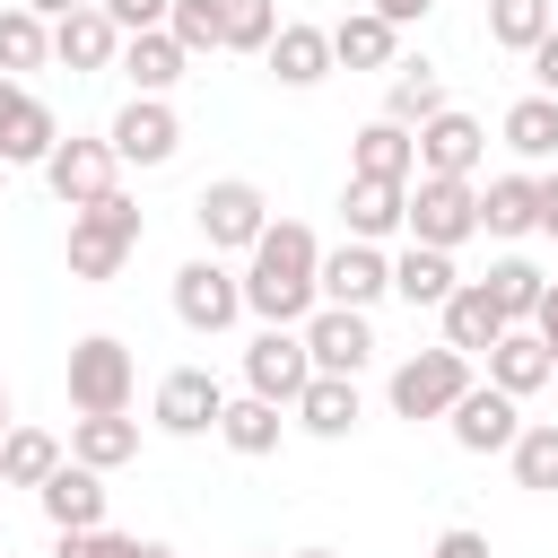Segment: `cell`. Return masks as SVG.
<instances>
[{
	"instance_id": "cell-40",
	"label": "cell",
	"mask_w": 558,
	"mask_h": 558,
	"mask_svg": "<svg viewBox=\"0 0 558 558\" xmlns=\"http://www.w3.org/2000/svg\"><path fill=\"white\" fill-rule=\"evenodd\" d=\"M52 558H140V541H131V532L87 523V532H52Z\"/></svg>"
},
{
	"instance_id": "cell-14",
	"label": "cell",
	"mask_w": 558,
	"mask_h": 558,
	"mask_svg": "<svg viewBox=\"0 0 558 558\" xmlns=\"http://www.w3.org/2000/svg\"><path fill=\"white\" fill-rule=\"evenodd\" d=\"M445 427H453V445H462V453H506V445H514V427H523V401H514V392H497V384H462V401L445 410Z\"/></svg>"
},
{
	"instance_id": "cell-26",
	"label": "cell",
	"mask_w": 558,
	"mask_h": 558,
	"mask_svg": "<svg viewBox=\"0 0 558 558\" xmlns=\"http://www.w3.org/2000/svg\"><path fill=\"white\" fill-rule=\"evenodd\" d=\"M453 288H462V270H453V253H436V244H401V253H392V296H401L410 314H418V305L436 314V305H445Z\"/></svg>"
},
{
	"instance_id": "cell-53",
	"label": "cell",
	"mask_w": 558,
	"mask_h": 558,
	"mask_svg": "<svg viewBox=\"0 0 558 558\" xmlns=\"http://www.w3.org/2000/svg\"><path fill=\"white\" fill-rule=\"evenodd\" d=\"M0 497H9V480H0Z\"/></svg>"
},
{
	"instance_id": "cell-15",
	"label": "cell",
	"mask_w": 558,
	"mask_h": 558,
	"mask_svg": "<svg viewBox=\"0 0 558 558\" xmlns=\"http://www.w3.org/2000/svg\"><path fill=\"white\" fill-rule=\"evenodd\" d=\"M52 140H61L52 105H44L26 78H0V166H44Z\"/></svg>"
},
{
	"instance_id": "cell-42",
	"label": "cell",
	"mask_w": 558,
	"mask_h": 558,
	"mask_svg": "<svg viewBox=\"0 0 558 558\" xmlns=\"http://www.w3.org/2000/svg\"><path fill=\"white\" fill-rule=\"evenodd\" d=\"M532 201H541L532 235H549V244H558V166H541V174H532Z\"/></svg>"
},
{
	"instance_id": "cell-21",
	"label": "cell",
	"mask_w": 558,
	"mask_h": 558,
	"mask_svg": "<svg viewBox=\"0 0 558 558\" xmlns=\"http://www.w3.org/2000/svg\"><path fill=\"white\" fill-rule=\"evenodd\" d=\"M349 174H375V183H410V174H418V131H410V122H392V113H375V122L349 140Z\"/></svg>"
},
{
	"instance_id": "cell-5",
	"label": "cell",
	"mask_w": 558,
	"mask_h": 558,
	"mask_svg": "<svg viewBox=\"0 0 558 558\" xmlns=\"http://www.w3.org/2000/svg\"><path fill=\"white\" fill-rule=\"evenodd\" d=\"M462 384H471V357L462 349H410L392 375H384V401H392V418H445L453 401H462Z\"/></svg>"
},
{
	"instance_id": "cell-44",
	"label": "cell",
	"mask_w": 558,
	"mask_h": 558,
	"mask_svg": "<svg viewBox=\"0 0 558 558\" xmlns=\"http://www.w3.org/2000/svg\"><path fill=\"white\" fill-rule=\"evenodd\" d=\"M523 61H532V87H541V96H558V26H549V35H541Z\"/></svg>"
},
{
	"instance_id": "cell-46",
	"label": "cell",
	"mask_w": 558,
	"mask_h": 558,
	"mask_svg": "<svg viewBox=\"0 0 558 558\" xmlns=\"http://www.w3.org/2000/svg\"><path fill=\"white\" fill-rule=\"evenodd\" d=\"M366 9H375V17H392V26H418L436 0H366Z\"/></svg>"
},
{
	"instance_id": "cell-16",
	"label": "cell",
	"mask_w": 558,
	"mask_h": 558,
	"mask_svg": "<svg viewBox=\"0 0 558 558\" xmlns=\"http://www.w3.org/2000/svg\"><path fill=\"white\" fill-rule=\"evenodd\" d=\"M480 157H488V131L462 105H445V113L418 122V174H480Z\"/></svg>"
},
{
	"instance_id": "cell-55",
	"label": "cell",
	"mask_w": 558,
	"mask_h": 558,
	"mask_svg": "<svg viewBox=\"0 0 558 558\" xmlns=\"http://www.w3.org/2000/svg\"><path fill=\"white\" fill-rule=\"evenodd\" d=\"M549 9H558V0H549Z\"/></svg>"
},
{
	"instance_id": "cell-12",
	"label": "cell",
	"mask_w": 558,
	"mask_h": 558,
	"mask_svg": "<svg viewBox=\"0 0 558 558\" xmlns=\"http://www.w3.org/2000/svg\"><path fill=\"white\" fill-rule=\"evenodd\" d=\"M314 288H323V305H357V314H366L375 296H392V253L349 235V244H331V253H323Z\"/></svg>"
},
{
	"instance_id": "cell-33",
	"label": "cell",
	"mask_w": 558,
	"mask_h": 558,
	"mask_svg": "<svg viewBox=\"0 0 558 558\" xmlns=\"http://www.w3.org/2000/svg\"><path fill=\"white\" fill-rule=\"evenodd\" d=\"M52 462H61V436H44V427L9 418V436H0V480H9V488H44V480H52Z\"/></svg>"
},
{
	"instance_id": "cell-31",
	"label": "cell",
	"mask_w": 558,
	"mask_h": 558,
	"mask_svg": "<svg viewBox=\"0 0 558 558\" xmlns=\"http://www.w3.org/2000/svg\"><path fill=\"white\" fill-rule=\"evenodd\" d=\"M384 113L392 122H427V113H445V70L436 61H392V78H384Z\"/></svg>"
},
{
	"instance_id": "cell-8",
	"label": "cell",
	"mask_w": 558,
	"mask_h": 558,
	"mask_svg": "<svg viewBox=\"0 0 558 558\" xmlns=\"http://www.w3.org/2000/svg\"><path fill=\"white\" fill-rule=\"evenodd\" d=\"M305 375H314V357H305V331L296 323H262L253 340H244V392H262V401H296L305 392Z\"/></svg>"
},
{
	"instance_id": "cell-13",
	"label": "cell",
	"mask_w": 558,
	"mask_h": 558,
	"mask_svg": "<svg viewBox=\"0 0 558 558\" xmlns=\"http://www.w3.org/2000/svg\"><path fill=\"white\" fill-rule=\"evenodd\" d=\"M105 140H113V157H122V166H166V157L183 148V122H174V105H166V96H131V105L105 122Z\"/></svg>"
},
{
	"instance_id": "cell-25",
	"label": "cell",
	"mask_w": 558,
	"mask_h": 558,
	"mask_svg": "<svg viewBox=\"0 0 558 558\" xmlns=\"http://www.w3.org/2000/svg\"><path fill=\"white\" fill-rule=\"evenodd\" d=\"M401 61V26L375 17V9H349L331 26V70H392Z\"/></svg>"
},
{
	"instance_id": "cell-54",
	"label": "cell",
	"mask_w": 558,
	"mask_h": 558,
	"mask_svg": "<svg viewBox=\"0 0 558 558\" xmlns=\"http://www.w3.org/2000/svg\"><path fill=\"white\" fill-rule=\"evenodd\" d=\"M270 558H279V549H270Z\"/></svg>"
},
{
	"instance_id": "cell-18",
	"label": "cell",
	"mask_w": 558,
	"mask_h": 558,
	"mask_svg": "<svg viewBox=\"0 0 558 558\" xmlns=\"http://www.w3.org/2000/svg\"><path fill=\"white\" fill-rule=\"evenodd\" d=\"M270 78L279 87H323L331 78V26H305V17H279V35L262 44Z\"/></svg>"
},
{
	"instance_id": "cell-9",
	"label": "cell",
	"mask_w": 558,
	"mask_h": 558,
	"mask_svg": "<svg viewBox=\"0 0 558 558\" xmlns=\"http://www.w3.org/2000/svg\"><path fill=\"white\" fill-rule=\"evenodd\" d=\"M296 331H305L314 375H366V366H375V323H366L357 305H314Z\"/></svg>"
},
{
	"instance_id": "cell-52",
	"label": "cell",
	"mask_w": 558,
	"mask_h": 558,
	"mask_svg": "<svg viewBox=\"0 0 558 558\" xmlns=\"http://www.w3.org/2000/svg\"><path fill=\"white\" fill-rule=\"evenodd\" d=\"M0 183H9V166H0Z\"/></svg>"
},
{
	"instance_id": "cell-17",
	"label": "cell",
	"mask_w": 558,
	"mask_h": 558,
	"mask_svg": "<svg viewBox=\"0 0 558 558\" xmlns=\"http://www.w3.org/2000/svg\"><path fill=\"white\" fill-rule=\"evenodd\" d=\"M35 506H44V523L52 532H87V523H105V471H87V462H52V480L35 488Z\"/></svg>"
},
{
	"instance_id": "cell-38",
	"label": "cell",
	"mask_w": 558,
	"mask_h": 558,
	"mask_svg": "<svg viewBox=\"0 0 558 558\" xmlns=\"http://www.w3.org/2000/svg\"><path fill=\"white\" fill-rule=\"evenodd\" d=\"M166 35L201 61V52H227V0H174L166 9Z\"/></svg>"
},
{
	"instance_id": "cell-20",
	"label": "cell",
	"mask_w": 558,
	"mask_h": 558,
	"mask_svg": "<svg viewBox=\"0 0 558 558\" xmlns=\"http://www.w3.org/2000/svg\"><path fill=\"white\" fill-rule=\"evenodd\" d=\"M113 70L131 78V96H166L183 70H192V52L166 35V26H140V35H122V52H113Z\"/></svg>"
},
{
	"instance_id": "cell-6",
	"label": "cell",
	"mask_w": 558,
	"mask_h": 558,
	"mask_svg": "<svg viewBox=\"0 0 558 558\" xmlns=\"http://www.w3.org/2000/svg\"><path fill=\"white\" fill-rule=\"evenodd\" d=\"M174 323L201 331V340H218V331L244 323V279L227 270V253H192L174 270Z\"/></svg>"
},
{
	"instance_id": "cell-49",
	"label": "cell",
	"mask_w": 558,
	"mask_h": 558,
	"mask_svg": "<svg viewBox=\"0 0 558 558\" xmlns=\"http://www.w3.org/2000/svg\"><path fill=\"white\" fill-rule=\"evenodd\" d=\"M0 436H9V384H0Z\"/></svg>"
},
{
	"instance_id": "cell-27",
	"label": "cell",
	"mask_w": 558,
	"mask_h": 558,
	"mask_svg": "<svg viewBox=\"0 0 558 558\" xmlns=\"http://www.w3.org/2000/svg\"><path fill=\"white\" fill-rule=\"evenodd\" d=\"M401 201H410V183L349 174V192H340V218H349V235H357V244H384V235H401Z\"/></svg>"
},
{
	"instance_id": "cell-11",
	"label": "cell",
	"mask_w": 558,
	"mask_h": 558,
	"mask_svg": "<svg viewBox=\"0 0 558 558\" xmlns=\"http://www.w3.org/2000/svg\"><path fill=\"white\" fill-rule=\"evenodd\" d=\"M113 174H122L113 140H52V157H44V183H52V201H61V209L105 201V192H113Z\"/></svg>"
},
{
	"instance_id": "cell-23",
	"label": "cell",
	"mask_w": 558,
	"mask_h": 558,
	"mask_svg": "<svg viewBox=\"0 0 558 558\" xmlns=\"http://www.w3.org/2000/svg\"><path fill=\"white\" fill-rule=\"evenodd\" d=\"M113 52H122V26L87 0V9H70V17H52V61L61 70H113Z\"/></svg>"
},
{
	"instance_id": "cell-1",
	"label": "cell",
	"mask_w": 558,
	"mask_h": 558,
	"mask_svg": "<svg viewBox=\"0 0 558 558\" xmlns=\"http://www.w3.org/2000/svg\"><path fill=\"white\" fill-rule=\"evenodd\" d=\"M314 270H323L314 227H305V218H270V227L253 235L244 270H235V279H244V314H262V323H305V314L323 305Z\"/></svg>"
},
{
	"instance_id": "cell-36",
	"label": "cell",
	"mask_w": 558,
	"mask_h": 558,
	"mask_svg": "<svg viewBox=\"0 0 558 558\" xmlns=\"http://www.w3.org/2000/svg\"><path fill=\"white\" fill-rule=\"evenodd\" d=\"M480 288L497 296V314H506V323H532V305H541L549 270H541V262H523V253H506V262H488V279H480Z\"/></svg>"
},
{
	"instance_id": "cell-29",
	"label": "cell",
	"mask_w": 558,
	"mask_h": 558,
	"mask_svg": "<svg viewBox=\"0 0 558 558\" xmlns=\"http://www.w3.org/2000/svg\"><path fill=\"white\" fill-rule=\"evenodd\" d=\"M140 453V418H122V410H87V418H70V462H87V471H122Z\"/></svg>"
},
{
	"instance_id": "cell-30",
	"label": "cell",
	"mask_w": 558,
	"mask_h": 558,
	"mask_svg": "<svg viewBox=\"0 0 558 558\" xmlns=\"http://www.w3.org/2000/svg\"><path fill=\"white\" fill-rule=\"evenodd\" d=\"M497 131H506V148H514L523 166H558V96H541V87L514 96Z\"/></svg>"
},
{
	"instance_id": "cell-22",
	"label": "cell",
	"mask_w": 558,
	"mask_h": 558,
	"mask_svg": "<svg viewBox=\"0 0 558 558\" xmlns=\"http://www.w3.org/2000/svg\"><path fill=\"white\" fill-rule=\"evenodd\" d=\"M480 357H488V384H497V392H514V401H532V392L549 384V349H541V331H532V323H506Z\"/></svg>"
},
{
	"instance_id": "cell-47",
	"label": "cell",
	"mask_w": 558,
	"mask_h": 558,
	"mask_svg": "<svg viewBox=\"0 0 558 558\" xmlns=\"http://www.w3.org/2000/svg\"><path fill=\"white\" fill-rule=\"evenodd\" d=\"M17 9H35V17L52 26V17H70V9H87V0H17Z\"/></svg>"
},
{
	"instance_id": "cell-3",
	"label": "cell",
	"mask_w": 558,
	"mask_h": 558,
	"mask_svg": "<svg viewBox=\"0 0 558 558\" xmlns=\"http://www.w3.org/2000/svg\"><path fill=\"white\" fill-rule=\"evenodd\" d=\"M401 235L410 244H471L480 235V183L471 174H410V201H401Z\"/></svg>"
},
{
	"instance_id": "cell-43",
	"label": "cell",
	"mask_w": 558,
	"mask_h": 558,
	"mask_svg": "<svg viewBox=\"0 0 558 558\" xmlns=\"http://www.w3.org/2000/svg\"><path fill=\"white\" fill-rule=\"evenodd\" d=\"M427 558H488V532L453 523V532H436V549H427Z\"/></svg>"
},
{
	"instance_id": "cell-2",
	"label": "cell",
	"mask_w": 558,
	"mask_h": 558,
	"mask_svg": "<svg viewBox=\"0 0 558 558\" xmlns=\"http://www.w3.org/2000/svg\"><path fill=\"white\" fill-rule=\"evenodd\" d=\"M140 235H148V218H140V201H122V192L70 209V244H61V253H70V279H87V288L122 279V262L140 253Z\"/></svg>"
},
{
	"instance_id": "cell-37",
	"label": "cell",
	"mask_w": 558,
	"mask_h": 558,
	"mask_svg": "<svg viewBox=\"0 0 558 558\" xmlns=\"http://www.w3.org/2000/svg\"><path fill=\"white\" fill-rule=\"evenodd\" d=\"M549 26H558V9H549V0H488V44H497V52H514V61H523Z\"/></svg>"
},
{
	"instance_id": "cell-48",
	"label": "cell",
	"mask_w": 558,
	"mask_h": 558,
	"mask_svg": "<svg viewBox=\"0 0 558 558\" xmlns=\"http://www.w3.org/2000/svg\"><path fill=\"white\" fill-rule=\"evenodd\" d=\"M140 558H174V549H166V541H140Z\"/></svg>"
},
{
	"instance_id": "cell-39",
	"label": "cell",
	"mask_w": 558,
	"mask_h": 558,
	"mask_svg": "<svg viewBox=\"0 0 558 558\" xmlns=\"http://www.w3.org/2000/svg\"><path fill=\"white\" fill-rule=\"evenodd\" d=\"M279 35V0H227V52H262Z\"/></svg>"
},
{
	"instance_id": "cell-28",
	"label": "cell",
	"mask_w": 558,
	"mask_h": 558,
	"mask_svg": "<svg viewBox=\"0 0 558 558\" xmlns=\"http://www.w3.org/2000/svg\"><path fill=\"white\" fill-rule=\"evenodd\" d=\"M436 323H445V349H462V357H480V349L506 331V314H497V296H488L480 279H462V288L436 305Z\"/></svg>"
},
{
	"instance_id": "cell-32",
	"label": "cell",
	"mask_w": 558,
	"mask_h": 558,
	"mask_svg": "<svg viewBox=\"0 0 558 558\" xmlns=\"http://www.w3.org/2000/svg\"><path fill=\"white\" fill-rule=\"evenodd\" d=\"M532 218H541V201H532V174H488L480 183V235H532Z\"/></svg>"
},
{
	"instance_id": "cell-34",
	"label": "cell",
	"mask_w": 558,
	"mask_h": 558,
	"mask_svg": "<svg viewBox=\"0 0 558 558\" xmlns=\"http://www.w3.org/2000/svg\"><path fill=\"white\" fill-rule=\"evenodd\" d=\"M506 462H514V488L558 497V418H523L514 445H506Z\"/></svg>"
},
{
	"instance_id": "cell-50",
	"label": "cell",
	"mask_w": 558,
	"mask_h": 558,
	"mask_svg": "<svg viewBox=\"0 0 558 558\" xmlns=\"http://www.w3.org/2000/svg\"><path fill=\"white\" fill-rule=\"evenodd\" d=\"M296 558H331V549H296Z\"/></svg>"
},
{
	"instance_id": "cell-24",
	"label": "cell",
	"mask_w": 558,
	"mask_h": 558,
	"mask_svg": "<svg viewBox=\"0 0 558 558\" xmlns=\"http://www.w3.org/2000/svg\"><path fill=\"white\" fill-rule=\"evenodd\" d=\"M279 436H288V410H279V401H262V392H227V410H218V445H227V453L262 462V453H279Z\"/></svg>"
},
{
	"instance_id": "cell-35",
	"label": "cell",
	"mask_w": 558,
	"mask_h": 558,
	"mask_svg": "<svg viewBox=\"0 0 558 558\" xmlns=\"http://www.w3.org/2000/svg\"><path fill=\"white\" fill-rule=\"evenodd\" d=\"M52 61V26L35 17V9H0V78H26V70H44Z\"/></svg>"
},
{
	"instance_id": "cell-4",
	"label": "cell",
	"mask_w": 558,
	"mask_h": 558,
	"mask_svg": "<svg viewBox=\"0 0 558 558\" xmlns=\"http://www.w3.org/2000/svg\"><path fill=\"white\" fill-rule=\"evenodd\" d=\"M192 227H201V253H253V235L270 227V192L253 174H218V183H201Z\"/></svg>"
},
{
	"instance_id": "cell-19",
	"label": "cell",
	"mask_w": 558,
	"mask_h": 558,
	"mask_svg": "<svg viewBox=\"0 0 558 558\" xmlns=\"http://www.w3.org/2000/svg\"><path fill=\"white\" fill-rule=\"evenodd\" d=\"M288 418L305 427V436H323V445H340L357 418H366V401H357V375H305V392L288 401Z\"/></svg>"
},
{
	"instance_id": "cell-45",
	"label": "cell",
	"mask_w": 558,
	"mask_h": 558,
	"mask_svg": "<svg viewBox=\"0 0 558 558\" xmlns=\"http://www.w3.org/2000/svg\"><path fill=\"white\" fill-rule=\"evenodd\" d=\"M532 331H541V349H558V279L541 288V305H532Z\"/></svg>"
},
{
	"instance_id": "cell-7",
	"label": "cell",
	"mask_w": 558,
	"mask_h": 558,
	"mask_svg": "<svg viewBox=\"0 0 558 558\" xmlns=\"http://www.w3.org/2000/svg\"><path fill=\"white\" fill-rule=\"evenodd\" d=\"M131 392H140V357L113 340V331H87L78 349H70V410L87 418V410H131Z\"/></svg>"
},
{
	"instance_id": "cell-41",
	"label": "cell",
	"mask_w": 558,
	"mask_h": 558,
	"mask_svg": "<svg viewBox=\"0 0 558 558\" xmlns=\"http://www.w3.org/2000/svg\"><path fill=\"white\" fill-rule=\"evenodd\" d=\"M96 9H105L122 35H140V26H166V9H174V0H96Z\"/></svg>"
},
{
	"instance_id": "cell-10",
	"label": "cell",
	"mask_w": 558,
	"mask_h": 558,
	"mask_svg": "<svg viewBox=\"0 0 558 558\" xmlns=\"http://www.w3.org/2000/svg\"><path fill=\"white\" fill-rule=\"evenodd\" d=\"M218 410H227V384H218L209 366H174V375L157 384V401H148L157 436H218Z\"/></svg>"
},
{
	"instance_id": "cell-51",
	"label": "cell",
	"mask_w": 558,
	"mask_h": 558,
	"mask_svg": "<svg viewBox=\"0 0 558 558\" xmlns=\"http://www.w3.org/2000/svg\"><path fill=\"white\" fill-rule=\"evenodd\" d=\"M549 375H558V349H549Z\"/></svg>"
}]
</instances>
